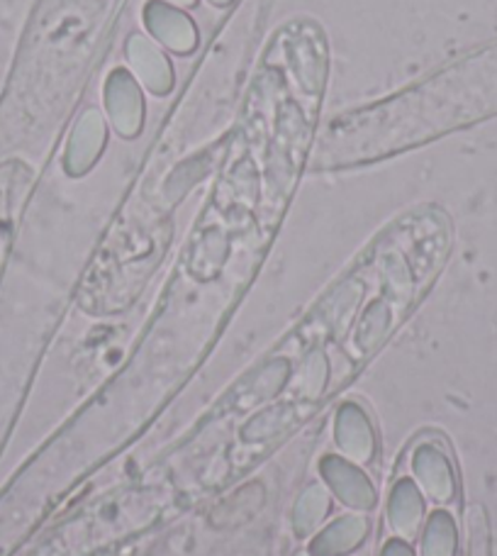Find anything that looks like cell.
Listing matches in <instances>:
<instances>
[{
	"label": "cell",
	"mask_w": 497,
	"mask_h": 556,
	"mask_svg": "<svg viewBox=\"0 0 497 556\" xmlns=\"http://www.w3.org/2000/svg\"><path fill=\"white\" fill-rule=\"evenodd\" d=\"M105 108L111 123L123 137H135L144 123V101L139 86L127 72H115L105 84Z\"/></svg>",
	"instance_id": "1"
},
{
	"label": "cell",
	"mask_w": 497,
	"mask_h": 556,
	"mask_svg": "<svg viewBox=\"0 0 497 556\" xmlns=\"http://www.w3.org/2000/svg\"><path fill=\"white\" fill-rule=\"evenodd\" d=\"M144 23L149 27V33L176 54L193 52L197 45V33L191 17L181 13L176 5L164 3V0H152V3H146Z\"/></svg>",
	"instance_id": "2"
},
{
	"label": "cell",
	"mask_w": 497,
	"mask_h": 556,
	"mask_svg": "<svg viewBox=\"0 0 497 556\" xmlns=\"http://www.w3.org/2000/svg\"><path fill=\"white\" fill-rule=\"evenodd\" d=\"M127 59L132 66L135 76L142 81L154 96H164L171 91L174 86V68L168 64L162 49H158L152 39L135 35L127 42Z\"/></svg>",
	"instance_id": "3"
},
{
	"label": "cell",
	"mask_w": 497,
	"mask_h": 556,
	"mask_svg": "<svg viewBox=\"0 0 497 556\" xmlns=\"http://www.w3.org/2000/svg\"><path fill=\"white\" fill-rule=\"evenodd\" d=\"M105 147V123L98 111H86L76 123L74 135L68 139L66 168L72 174H84Z\"/></svg>",
	"instance_id": "4"
},
{
	"label": "cell",
	"mask_w": 497,
	"mask_h": 556,
	"mask_svg": "<svg viewBox=\"0 0 497 556\" xmlns=\"http://www.w3.org/2000/svg\"><path fill=\"white\" fill-rule=\"evenodd\" d=\"M171 5H195V0H168Z\"/></svg>",
	"instance_id": "5"
},
{
	"label": "cell",
	"mask_w": 497,
	"mask_h": 556,
	"mask_svg": "<svg viewBox=\"0 0 497 556\" xmlns=\"http://www.w3.org/2000/svg\"><path fill=\"white\" fill-rule=\"evenodd\" d=\"M213 3H215V5H230L232 0H213Z\"/></svg>",
	"instance_id": "6"
}]
</instances>
